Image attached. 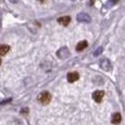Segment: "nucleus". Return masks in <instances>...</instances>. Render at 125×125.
Returning a JSON list of instances; mask_svg holds the SVG:
<instances>
[{"mask_svg":"<svg viewBox=\"0 0 125 125\" xmlns=\"http://www.w3.org/2000/svg\"><path fill=\"white\" fill-rule=\"evenodd\" d=\"M51 100H52V95L48 91H43L41 94H39V96H38V101L43 105L48 104L51 102Z\"/></svg>","mask_w":125,"mask_h":125,"instance_id":"f257e3e1","label":"nucleus"},{"mask_svg":"<svg viewBox=\"0 0 125 125\" xmlns=\"http://www.w3.org/2000/svg\"><path fill=\"white\" fill-rule=\"evenodd\" d=\"M56 56L60 59H65L70 56V51L67 47H61L56 52Z\"/></svg>","mask_w":125,"mask_h":125,"instance_id":"f03ea898","label":"nucleus"},{"mask_svg":"<svg viewBox=\"0 0 125 125\" xmlns=\"http://www.w3.org/2000/svg\"><path fill=\"white\" fill-rule=\"evenodd\" d=\"M77 21L80 23H90L91 22V17L86 12H80L77 14Z\"/></svg>","mask_w":125,"mask_h":125,"instance_id":"7ed1b4c3","label":"nucleus"},{"mask_svg":"<svg viewBox=\"0 0 125 125\" xmlns=\"http://www.w3.org/2000/svg\"><path fill=\"white\" fill-rule=\"evenodd\" d=\"M100 67L104 71H110L112 66L108 58H102L100 60Z\"/></svg>","mask_w":125,"mask_h":125,"instance_id":"20e7f679","label":"nucleus"},{"mask_svg":"<svg viewBox=\"0 0 125 125\" xmlns=\"http://www.w3.org/2000/svg\"><path fill=\"white\" fill-rule=\"evenodd\" d=\"M104 96V92L103 90H96V91H94L93 94H92L93 100L95 101V102H97V103H100L101 101L103 100Z\"/></svg>","mask_w":125,"mask_h":125,"instance_id":"39448f33","label":"nucleus"},{"mask_svg":"<svg viewBox=\"0 0 125 125\" xmlns=\"http://www.w3.org/2000/svg\"><path fill=\"white\" fill-rule=\"evenodd\" d=\"M79 79V74L76 72H73V73H69L67 75V80L70 83H73V82L77 81Z\"/></svg>","mask_w":125,"mask_h":125,"instance_id":"423d86ee","label":"nucleus"},{"mask_svg":"<svg viewBox=\"0 0 125 125\" xmlns=\"http://www.w3.org/2000/svg\"><path fill=\"white\" fill-rule=\"evenodd\" d=\"M57 22H58V24L66 26V25H68L70 24V22H71V17H70V16H63V17H60V18L57 19Z\"/></svg>","mask_w":125,"mask_h":125,"instance_id":"0eeeda50","label":"nucleus"},{"mask_svg":"<svg viewBox=\"0 0 125 125\" xmlns=\"http://www.w3.org/2000/svg\"><path fill=\"white\" fill-rule=\"evenodd\" d=\"M113 124H119L121 121V115L119 113H115L112 116V119H111Z\"/></svg>","mask_w":125,"mask_h":125,"instance_id":"6e6552de","label":"nucleus"},{"mask_svg":"<svg viewBox=\"0 0 125 125\" xmlns=\"http://www.w3.org/2000/svg\"><path fill=\"white\" fill-rule=\"evenodd\" d=\"M88 46V42L87 41H82L80 42H78V44L76 45V50L77 51H83L84 49H86Z\"/></svg>","mask_w":125,"mask_h":125,"instance_id":"1a4fd4ad","label":"nucleus"},{"mask_svg":"<svg viewBox=\"0 0 125 125\" xmlns=\"http://www.w3.org/2000/svg\"><path fill=\"white\" fill-rule=\"evenodd\" d=\"M10 46H8L6 44H3V45H1V47H0V55L3 56H5L7 53L10 51Z\"/></svg>","mask_w":125,"mask_h":125,"instance_id":"9d476101","label":"nucleus"},{"mask_svg":"<svg viewBox=\"0 0 125 125\" xmlns=\"http://www.w3.org/2000/svg\"><path fill=\"white\" fill-rule=\"evenodd\" d=\"M118 2H119V0H109V1H107L106 2L105 7H107V8H111V7L115 6Z\"/></svg>","mask_w":125,"mask_h":125,"instance_id":"9b49d317","label":"nucleus"},{"mask_svg":"<svg viewBox=\"0 0 125 125\" xmlns=\"http://www.w3.org/2000/svg\"><path fill=\"white\" fill-rule=\"evenodd\" d=\"M102 52H103V47H98V48L95 50V52H94V56H100L101 54H102Z\"/></svg>","mask_w":125,"mask_h":125,"instance_id":"f8f14e48","label":"nucleus"},{"mask_svg":"<svg viewBox=\"0 0 125 125\" xmlns=\"http://www.w3.org/2000/svg\"><path fill=\"white\" fill-rule=\"evenodd\" d=\"M10 2H11V3H16V2H18V0H9Z\"/></svg>","mask_w":125,"mask_h":125,"instance_id":"ddd939ff","label":"nucleus"},{"mask_svg":"<svg viewBox=\"0 0 125 125\" xmlns=\"http://www.w3.org/2000/svg\"><path fill=\"white\" fill-rule=\"evenodd\" d=\"M72 1H74V0H72Z\"/></svg>","mask_w":125,"mask_h":125,"instance_id":"4468645a","label":"nucleus"}]
</instances>
